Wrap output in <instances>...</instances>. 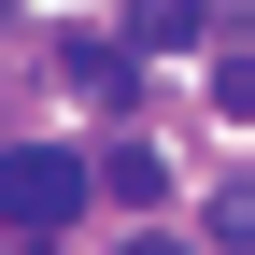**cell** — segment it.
<instances>
[{
  "instance_id": "1",
  "label": "cell",
  "mask_w": 255,
  "mask_h": 255,
  "mask_svg": "<svg viewBox=\"0 0 255 255\" xmlns=\"http://www.w3.org/2000/svg\"><path fill=\"white\" fill-rule=\"evenodd\" d=\"M85 199H100L85 156H57V142H14V156H0V227H14V241H57Z\"/></svg>"
},
{
  "instance_id": "2",
  "label": "cell",
  "mask_w": 255,
  "mask_h": 255,
  "mask_svg": "<svg viewBox=\"0 0 255 255\" xmlns=\"http://www.w3.org/2000/svg\"><path fill=\"white\" fill-rule=\"evenodd\" d=\"M57 71H71V85H85L100 114H128V100H142V71H128V43H100V28H71V43H57Z\"/></svg>"
},
{
  "instance_id": "3",
  "label": "cell",
  "mask_w": 255,
  "mask_h": 255,
  "mask_svg": "<svg viewBox=\"0 0 255 255\" xmlns=\"http://www.w3.org/2000/svg\"><path fill=\"white\" fill-rule=\"evenodd\" d=\"M85 184H114V213H156V199H170V170H156L142 142H114V156H100V170H85Z\"/></svg>"
},
{
  "instance_id": "4",
  "label": "cell",
  "mask_w": 255,
  "mask_h": 255,
  "mask_svg": "<svg viewBox=\"0 0 255 255\" xmlns=\"http://www.w3.org/2000/svg\"><path fill=\"white\" fill-rule=\"evenodd\" d=\"M128 28H142V43H199V28H213V0H142Z\"/></svg>"
},
{
  "instance_id": "5",
  "label": "cell",
  "mask_w": 255,
  "mask_h": 255,
  "mask_svg": "<svg viewBox=\"0 0 255 255\" xmlns=\"http://www.w3.org/2000/svg\"><path fill=\"white\" fill-rule=\"evenodd\" d=\"M128 255H184V241H128Z\"/></svg>"
}]
</instances>
